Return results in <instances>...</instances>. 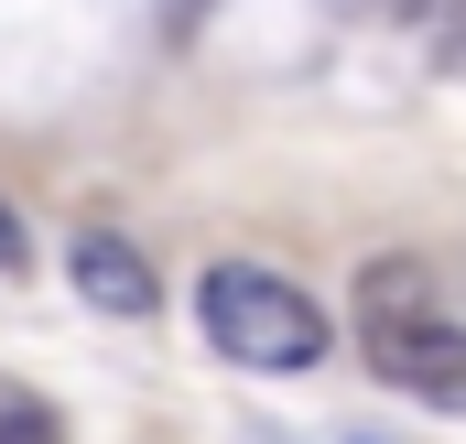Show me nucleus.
Wrapping results in <instances>:
<instances>
[{
  "mask_svg": "<svg viewBox=\"0 0 466 444\" xmlns=\"http://www.w3.org/2000/svg\"><path fill=\"white\" fill-rule=\"evenodd\" d=\"M358 336H369V368H380L390 390H412V401H434V412H466V326L412 315V326H358Z\"/></svg>",
  "mask_w": 466,
  "mask_h": 444,
  "instance_id": "2",
  "label": "nucleus"
},
{
  "mask_svg": "<svg viewBox=\"0 0 466 444\" xmlns=\"http://www.w3.org/2000/svg\"><path fill=\"white\" fill-rule=\"evenodd\" d=\"M66 282H76L98 315H130V326L163 304V271H152V249H130L119 227H76V238H66Z\"/></svg>",
  "mask_w": 466,
  "mask_h": 444,
  "instance_id": "3",
  "label": "nucleus"
},
{
  "mask_svg": "<svg viewBox=\"0 0 466 444\" xmlns=\"http://www.w3.org/2000/svg\"><path fill=\"white\" fill-rule=\"evenodd\" d=\"M196 326L218 336L238 368H315L326 336H337L315 293H293V282L260 271V260H218V271L196 282Z\"/></svg>",
  "mask_w": 466,
  "mask_h": 444,
  "instance_id": "1",
  "label": "nucleus"
},
{
  "mask_svg": "<svg viewBox=\"0 0 466 444\" xmlns=\"http://www.w3.org/2000/svg\"><path fill=\"white\" fill-rule=\"evenodd\" d=\"M0 444H66L55 401H33V390H11V379H0Z\"/></svg>",
  "mask_w": 466,
  "mask_h": 444,
  "instance_id": "5",
  "label": "nucleus"
},
{
  "mask_svg": "<svg viewBox=\"0 0 466 444\" xmlns=\"http://www.w3.org/2000/svg\"><path fill=\"white\" fill-rule=\"evenodd\" d=\"M412 315H434L423 260H369L358 271V326H412Z\"/></svg>",
  "mask_w": 466,
  "mask_h": 444,
  "instance_id": "4",
  "label": "nucleus"
},
{
  "mask_svg": "<svg viewBox=\"0 0 466 444\" xmlns=\"http://www.w3.org/2000/svg\"><path fill=\"white\" fill-rule=\"evenodd\" d=\"M22 260H33V249H22V217L0 207V271H22Z\"/></svg>",
  "mask_w": 466,
  "mask_h": 444,
  "instance_id": "6",
  "label": "nucleus"
}]
</instances>
